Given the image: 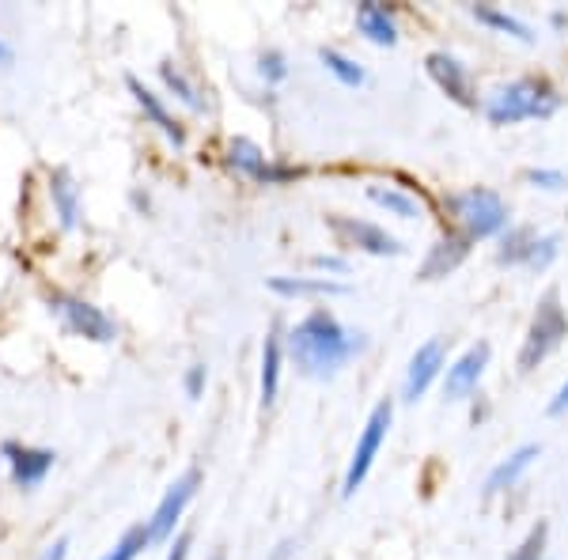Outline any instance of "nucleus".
<instances>
[{"instance_id":"nucleus-1","label":"nucleus","mask_w":568,"mask_h":560,"mask_svg":"<svg viewBox=\"0 0 568 560\" xmlns=\"http://www.w3.org/2000/svg\"><path fill=\"white\" fill-rule=\"evenodd\" d=\"M288 356L307 379H330L353 360L356 353H364V333H353L338 322L326 307H315L303 322H295L288 330Z\"/></svg>"},{"instance_id":"nucleus-2","label":"nucleus","mask_w":568,"mask_h":560,"mask_svg":"<svg viewBox=\"0 0 568 560\" xmlns=\"http://www.w3.org/2000/svg\"><path fill=\"white\" fill-rule=\"evenodd\" d=\"M561 99L542 80H512L485 99V118L493 126H516L527 118H554Z\"/></svg>"},{"instance_id":"nucleus-3","label":"nucleus","mask_w":568,"mask_h":560,"mask_svg":"<svg viewBox=\"0 0 568 560\" xmlns=\"http://www.w3.org/2000/svg\"><path fill=\"white\" fill-rule=\"evenodd\" d=\"M455 220L463 224V236L470 239H493L501 231H508V205L496 190H485V186H470V190L455 193L447 201Z\"/></svg>"},{"instance_id":"nucleus-4","label":"nucleus","mask_w":568,"mask_h":560,"mask_svg":"<svg viewBox=\"0 0 568 560\" xmlns=\"http://www.w3.org/2000/svg\"><path fill=\"white\" fill-rule=\"evenodd\" d=\"M565 333H568V318L561 310V300H557V292H546V300L539 303V310H534V318H531L523 348H519V368L523 371L539 368V364L561 345Z\"/></svg>"},{"instance_id":"nucleus-5","label":"nucleus","mask_w":568,"mask_h":560,"mask_svg":"<svg viewBox=\"0 0 568 560\" xmlns=\"http://www.w3.org/2000/svg\"><path fill=\"white\" fill-rule=\"evenodd\" d=\"M391 417H394V406L391 402H379L376 409H371L368 424H364L361 440H356V450L353 458H349V470H345V481H341V496H356V488L364 485V478L371 473V462H376L379 447H383L387 440V428H391Z\"/></svg>"},{"instance_id":"nucleus-6","label":"nucleus","mask_w":568,"mask_h":560,"mask_svg":"<svg viewBox=\"0 0 568 560\" xmlns=\"http://www.w3.org/2000/svg\"><path fill=\"white\" fill-rule=\"evenodd\" d=\"M50 310L61 318V326H65L73 338L96 341V345H111V341L118 338V326H114L99 307H91L88 300H76V295L53 292L50 295Z\"/></svg>"},{"instance_id":"nucleus-7","label":"nucleus","mask_w":568,"mask_h":560,"mask_svg":"<svg viewBox=\"0 0 568 560\" xmlns=\"http://www.w3.org/2000/svg\"><path fill=\"white\" fill-rule=\"evenodd\" d=\"M198 485H201V473L198 470H186L182 478H178L175 485L163 493V500L155 504L152 519H148V534H152V542H167L171 534H175L182 511L190 508V500L198 496Z\"/></svg>"},{"instance_id":"nucleus-8","label":"nucleus","mask_w":568,"mask_h":560,"mask_svg":"<svg viewBox=\"0 0 568 560\" xmlns=\"http://www.w3.org/2000/svg\"><path fill=\"white\" fill-rule=\"evenodd\" d=\"M228 167L239 170V175L254 178V182H266V186H281V182H292V178H300V170L295 167H281V163H269L266 152H262L254 140L247 137H236L228 144Z\"/></svg>"},{"instance_id":"nucleus-9","label":"nucleus","mask_w":568,"mask_h":560,"mask_svg":"<svg viewBox=\"0 0 568 560\" xmlns=\"http://www.w3.org/2000/svg\"><path fill=\"white\" fill-rule=\"evenodd\" d=\"M330 231L338 236L341 246H356L364 254H376V258H394L402 254V243L394 236H387L383 228L368 220H353V216H330Z\"/></svg>"},{"instance_id":"nucleus-10","label":"nucleus","mask_w":568,"mask_h":560,"mask_svg":"<svg viewBox=\"0 0 568 560\" xmlns=\"http://www.w3.org/2000/svg\"><path fill=\"white\" fill-rule=\"evenodd\" d=\"M0 455H4L8 470H12V481L23 488V493H30V488L42 485V481L50 478L53 462H58V455H53V450L27 447V443H12V440L0 447Z\"/></svg>"},{"instance_id":"nucleus-11","label":"nucleus","mask_w":568,"mask_h":560,"mask_svg":"<svg viewBox=\"0 0 568 560\" xmlns=\"http://www.w3.org/2000/svg\"><path fill=\"white\" fill-rule=\"evenodd\" d=\"M425 68H428V76L436 80V88H440L447 99H455L458 106H474V103H478V99H474L470 73H466V65L458 58H451V53H428Z\"/></svg>"},{"instance_id":"nucleus-12","label":"nucleus","mask_w":568,"mask_h":560,"mask_svg":"<svg viewBox=\"0 0 568 560\" xmlns=\"http://www.w3.org/2000/svg\"><path fill=\"white\" fill-rule=\"evenodd\" d=\"M485 368H489V345H485V341H478V345H470V348H466V353L458 356V360L447 368V379H443V398L463 402L466 394H470L474 386L481 383Z\"/></svg>"},{"instance_id":"nucleus-13","label":"nucleus","mask_w":568,"mask_h":560,"mask_svg":"<svg viewBox=\"0 0 568 560\" xmlns=\"http://www.w3.org/2000/svg\"><path fill=\"white\" fill-rule=\"evenodd\" d=\"M443 364H447V345H443L440 338L425 341V345L417 348L414 360H409V368H406V398L409 402H417L428 386L436 383V376L443 371Z\"/></svg>"},{"instance_id":"nucleus-14","label":"nucleus","mask_w":568,"mask_h":560,"mask_svg":"<svg viewBox=\"0 0 568 560\" xmlns=\"http://www.w3.org/2000/svg\"><path fill=\"white\" fill-rule=\"evenodd\" d=\"M126 88H129V96L137 99V106H141L144 118L152 122V126L160 129V133L167 137L171 144L182 148V144H186V129H182V122H178L175 114L167 111V103H163V99L155 96L152 88H144V84L137 80V76H126Z\"/></svg>"},{"instance_id":"nucleus-15","label":"nucleus","mask_w":568,"mask_h":560,"mask_svg":"<svg viewBox=\"0 0 568 560\" xmlns=\"http://www.w3.org/2000/svg\"><path fill=\"white\" fill-rule=\"evenodd\" d=\"M50 201H53V213H58V224L65 231H76L84 220V205H80V186L73 182L65 167H53L50 170Z\"/></svg>"},{"instance_id":"nucleus-16","label":"nucleus","mask_w":568,"mask_h":560,"mask_svg":"<svg viewBox=\"0 0 568 560\" xmlns=\"http://www.w3.org/2000/svg\"><path fill=\"white\" fill-rule=\"evenodd\" d=\"M470 254V239L466 236H447V239H440V243L428 251V258H425V266H421V277L425 280H436V277H447V273H455L458 266H463V258Z\"/></svg>"},{"instance_id":"nucleus-17","label":"nucleus","mask_w":568,"mask_h":560,"mask_svg":"<svg viewBox=\"0 0 568 560\" xmlns=\"http://www.w3.org/2000/svg\"><path fill=\"white\" fill-rule=\"evenodd\" d=\"M281 364H285L281 333L269 330L266 345H262V406H274L277 402V391H281Z\"/></svg>"},{"instance_id":"nucleus-18","label":"nucleus","mask_w":568,"mask_h":560,"mask_svg":"<svg viewBox=\"0 0 568 560\" xmlns=\"http://www.w3.org/2000/svg\"><path fill=\"white\" fill-rule=\"evenodd\" d=\"M356 27H361V35L368 38V42L376 46H394L399 42V27H394V20L387 15L383 4H361L356 8Z\"/></svg>"},{"instance_id":"nucleus-19","label":"nucleus","mask_w":568,"mask_h":560,"mask_svg":"<svg viewBox=\"0 0 568 560\" xmlns=\"http://www.w3.org/2000/svg\"><path fill=\"white\" fill-rule=\"evenodd\" d=\"M269 292L292 295V300H300V295H345L349 284L326 277H269Z\"/></svg>"},{"instance_id":"nucleus-20","label":"nucleus","mask_w":568,"mask_h":560,"mask_svg":"<svg viewBox=\"0 0 568 560\" xmlns=\"http://www.w3.org/2000/svg\"><path fill=\"white\" fill-rule=\"evenodd\" d=\"M534 458H539V447H534V443H527V447H519L516 455H508L501 466H496L493 473H489V481H485V493H501V488L516 485V481L523 478L527 470H531V462H534Z\"/></svg>"},{"instance_id":"nucleus-21","label":"nucleus","mask_w":568,"mask_h":560,"mask_svg":"<svg viewBox=\"0 0 568 560\" xmlns=\"http://www.w3.org/2000/svg\"><path fill=\"white\" fill-rule=\"evenodd\" d=\"M364 193H368L371 205L387 208V213L399 216V220H417V216H421V205H417V201L409 198V193L394 190V186H379V182H371Z\"/></svg>"},{"instance_id":"nucleus-22","label":"nucleus","mask_w":568,"mask_h":560,"mask_svg":"<svg viewBox=\"0 0 568 560\" xmlns=\"http://www.w3.org/2000/svg\"><path fill=\"white\" fill-rule=\"evenodd\" d=\"M534 243H539V236L531 228H508L501 239V251H496V262L501 266H527L534 254Z\"/></svg>"},{"instance_id":"nucleus-23","label":"nucleus","mask_w":568,"mask_h":560,"mask_svg":"<svg viewBox=\"0 0 568 560\" xmlns=\"http://www.w3.org/2000/svg\"><path fill=\"white\" fill-rule=\"evenodd\" d=\"M474 20L485 23V27H493V30H501V35L519 38V42H531V38H534L531 27H527L523 20H516V15H508V12H501V8L478 4V8H474Z\"/></svg>"},{"instance_id":"nucleus-24","label":"nucleus","mask_w":568,"mask_h":560,"mask_svg":"<svg viewBox=\"0 0 568 560\" xmlns=\"http://www.w3.org/2000/svg\"><path fill=\"white\" fill-rule=\"evenodd\" d=\"M318 61H323V68L326 73L333 76L338 84H345V88H361L364 84V68L356 65L353 58H345V53H338V50H318Z\"/></svg>"},{"instance_id":"nucleus-25","label":"nucleus","mask_w":568,"mask_h":560,"mask_svg":"<svg viewBox=\"0 0 568 560\" xmlns=\"http://www.w3.org/2000/svg\"><path fill=\"white\" fill-rule=\"evenodd\" d=\"M160 80H163V88H167L171 96L178 99V103H186V106H190V111H201L198 88H193V84L186 80L182 68H178V65H171V61H163V65H160Z\"/></svg>"},{"instance_id":"nucleus-26","label":"nucleus","mask_w":568,"mask_h":560,"mask_svg":"<svg viewBox=\"0 0 568 560\" xmlns=\"http://www.w3.org/2000/svg\"><path fill=\"white\" fill-rule=\"evenodd\" d=\"M148 546H152V534H148V523H137V526H129V531L122 534V542H118V546H114L103 560H137Z\"/></svg>"},{"instance_id":"nucleus-27","label":"nucleus","mask_w":568,"mask_h":560,"mask_svg":"<svg viewBox=\"0 0 568 560\" xmlns=\"http://www.w3.org/2000/svg\"><path fill=\"white\" fill-rule=\"evenodd\" d=\"M258 73H262V80H266V84H281L285 76H288L285 53H281V50H266V53L258 58Z\"/></svg>"},{"instance_id":"nucleus-28","label":"nucleus","mask_w":568,"mask_h":560,"mask_svg":"<svg viewBox=\"0 0 568 560\" xmlns=\"http://www.w3.org/2000/svg\"><path fill=\"white\" fill-rule=\"evenodd\" d=\"M542 553H546V526L539 523L531 534H527L523 546H519L508 560H542Z\"/></svg>"},{"instance_id":"nucleus-29","label":"nucleus","mask_w":568,"mask_h":560,"mask_svg":"<svg viewBox=\"0 0 568 560\" xmlns=\"http://www.w3.org/2000/svg\"><path fill=\"white\" fill-rule=\"evenodd\" d=\"M205 379H209L205 364H193V368H186V379H182V386H186V398H190V402H198L201 394H205Z\"/></svg>"},{"instance_id":"nucleus-30","label":"nucleus","mask_w":568,"mask_h":560,"mask_svg":"<svg viewBox=\"0 0 568 560\" xmlns=\"http://www.w3.org/2000/svg\"><path fill=\"white\" fill-rule=\"evenodd\" d=\"M554 258H557V239L546 236V239H539V243H534V254H531V262H527V266H531V269H546Z\"/></svg>"},{"instance_id":"nucleus-31","label":"nucleus","mask_w":568,"mask_h":560,"mask_svg":"<svg viewBox=\"0 0 568 560\" xmlns=\"http://www.w3.org/2000/svg\"><path fill=\"white\" fill-rule=\"evenodd\" d=\"M527 182L539 186V190H561V186H565V175H561V170L534 167V170H527Z\"/></svg>"},{"instance_id":"nucleus-32","label":"nucleus","mask_w":568,"mask_h":560,"mask_svg":"<svg viewBox=\"0 0 568 560\" xmlns=\"http://www.w3.org/2000/svg\"><path fill=\"white\" fill-rule=\"evenodd\" d=\"M186 557H190V534H178L175 546H171V553H167V560H186Z\"/></svg>"},{"instance_id":"nucleus-33","label":"nucleus","mask_w":568,"mask_h":560,"mask_svg":"<svg viewBox=\"0 0 568 560\" xmlns=\"http://www.w3.org/2000/svg\"><path fill=\"white\" fill-rule=\"evenodd\" d=\"M68 557V538H58L53 546H46V553L38 560H65Z\"/></svg>"},{"instance_id":"nucleus-34","label":"nucleus","mask_w":568,"mask_h":560,"mask_svg":"<svg viewBox=\"0 0 568 560\" xmlns=\"http://www.w3.org/2000/svg\"><path fill=\"white\" fill-rule=\"evenodd\" d=\"M565 409H568V383L554 394V402H550V417H561Z\"/></svg>"},{"instance_id":"nucleus-35","label":"nucleus","mask_w":568,"mask_h":560,"mask_svg":"<svg viewBox=\"0 0 568 560\" xmlns=\"http://www.w3.org/2000/svg\"><path fill=\"white\" fill-rule=\"evenodd\" d=\"M315 266L318 269H326V273H345V262H341V258H326V254H323V258H315Z\"/></svg>"},{"instance_id":"nucleus-36","label":"nucleus","mask_w":568,"mask_h":560,"mask_svg":"<svg viewBox=\"0 0 568 560\" xmlns=\"http://www.w3.org/2000/svg\"><path fill=\"white\" fill-rule=\"evenodd\" d=\"M292 553H295V542H292V538H285L281 546H277L274 553H269V560H292Z\"/></svg>"},{"instance_id":"nucleus-37","label":"nucleus","mask_w":568,"mask_h":560,"mask_svg":"<svg viewBox=\"0 0 568 560\" xmlns=\"http://www.w3.org/2000/svg\"><path fill=\"white\" fill-rule=\"evenodd\" d=\"M0 65H12V50L4 42H0Z\"/></svg>"},{"instance_id":"nucleus-38","label":"nucleus","mask_w":568,"mask_h":560,"mask_svg":"<svg viewBox=\"0 0 568 560\" xmlns=\"http://www.w3.org/2000/svg\"><path fill=\"white\" fill-rule=\"evenodd\" d=\"M213 560H224V557H213Z\"/></svg>"}]
</instances>
